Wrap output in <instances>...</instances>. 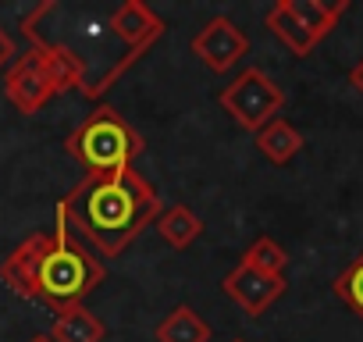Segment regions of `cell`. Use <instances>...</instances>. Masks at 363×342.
Here are the masks:
<instances>
[{
	"instance_id": "1",
	"label": "cell",
	"mask_w": 363,
	"mask_h": 342,
	"mask_svg": "<svg viewBox=\"0 0 363 342\" xmlns=\"http://www.w3.org/2000/svg\"><path fill=\"white\" fill-rule=\"evenodd\" d=\"M72 236L96 257H121L143 228L164 214L160 193L143 179V171L121 167L107 175H82L65 200H57Z\"/></svg>"
},
{
	"instance_id": "2",
	"label": "cell",
	"mask_w": 363,
	"mask_h": 342,
	"mask_svg": "<svg viewBox=\"0 0 363 342\" xmlns=\"http://www.w3.org/2000/svg\"><path fill=\"white\" fill-rule=\"evenodd\" d=\"M104 260L72 236L65 214L57 211L54 232H36L0 260V282L18 296L50 307L54 314L82 303L96 285H104Z\"/></svg>"
},
{
	"instance_id": "3",
	"label": "cell",
	"mask_w": 363,
	"mask_h": 342,
	"mask_svg": "<svg viewBox=\"0 0 363 342\" xmlns=\"http://www.w3.org/2000/svg\"><path fill=\"white\" fill-rule=\"evenodd\" d=\"M65 150L86 167V175H107V171L135 167V157H143L146 139L125 121L121 111L100 104L93 114H86V121L68 132Z\"/></svg>"
},
{
	"instance_id": "4",
	"label": "cell",
	"mask_w": 363,
	"mask_h": 342,
	"mask_svg": "<svg viewBox=\"0 0 363 342\" xmlns=\"http://www.w3.org/2000/svg\"><path fill=\"white\" fill-rule=\"evenodd\" d=\"M111 29H114V36L125 43V54L96 79V82H89L86 89H82V96L86 100H100L160 36H164V18L160 15H153L146 4H143V0H125V4L111 15Z\"/></svg>"
},
{
	"instance_id": "5",
	"label": "cell",
	"mask_w": 363,
	"mask_h": 342,
	"mask_svg": "<svg viewBox=\"0 0 363 342\" xmlns=\"http://www.w3.org/2000/svg\"><path fill=\"white\" fill-rule=\"evenodd\" d=\"M218 104L246 128V132H260L267 121L278 118V111L285 107V89L264 72V68H242L218 96Z\"/></svg>"
},
{
	"instance_id": "6",
	"label": "cell",
	"mask_w": 363,
	"mask_h": 342,
	"mask_svg": "<svg viewBox=\"0 0 363 342\" xmlns=\"http://www.w3.org/2000/svg\"><path fill=\"white\" fill-rule=\"evenodd\" d=\"M4 96L22 111V114H36L50 96H57V86L40 57L36 47H29L26 54L15 57V65L4 72Z\"/></svg>"
},
{
	"instance_id": "7",
	"label": "cell",
	"mask_w": 363,
	"mask_h": 342,
	"mask_svg": "<svg viewBox=\"0 0 363 342\" xmlns=\"http://www.w3.org/2000/svg\"><path fill=\"white\" fill-rule=\"evenodd\" d=\"M189 47H193V54H196L211 72H228V68H235V65L246 57L250 40H246V33H242L232 18L218 15V18H211V22L193 36Z\"/></svg>"
},
{
	"instance_id": "8",
	"label": "cell",
	"mask_w": 363,
	"mask_h": 342,
	"mask_svg": "<svg viewBox=\"0 0 363 342\" xmlns=\"http://www.w3.org/2000/svg\"><path fill=\"white\" fill-rule=\"evenodd\" d=\"M221 289H225V296H232L250 317H260V314L289 289V282H285V275H264V271H257V267H250V264L239 260L235 271L225 275Z\"/></svg>"
},
{
	"instance_id": "9",
	"label": "cell",
	"mask_w": 363,
	"mask_h": 342,
	"mask_svg": "<svg viewBox=\"0 0 363 342\" xmlns=\"http://www.w3.org/2000/svg\"><path fill=\"white\" fill-rule=\"evenodd\" d=\"M50 338L54 342H104L107 328L86 303H75V307H65V310L54 314Z\"/></svg>"
},
{
	"instance_id": "10",
	"label": "cell",
	"mask_w": 363,
	"mask_h": 342,
	"mask_svg": "<svg viewBox=\"0 0 363 342\" xmlns=\"http://www.w3.org/2000/svg\"><path fill=\"white\" fill-rule=\"evenodd\" d=\"M157 342H211V324L189 307V303H178L160 324H157Z\"/></svg>"
},
{
	"instance_id": "11",
	"label": "cell",
	"mask_w": 363,
	"mask_h": 342,
	"mask_svg": "<svg viewBox=\"0 0 363 342\" xmlns=\"http://www.w3.org/2000/svg\"><path fill=\"white\" fill-rule=\"evenodd\" d=\"M285 4H289V11L296 15V22L320 43V40L338 26V18L345 15L349 0H335V4H324V0H285Z\"/></svg>"
},
{
	"instance_id": "12",
	"label": "cell",
	"mask_w": 363,
	"mask_h": 342,
	"mask_svg": "<svg viewBox=\"0 0 363 342\" xmlns=\"http://www.w3.org/2000/svg\"><path fill=\"white\" fill-rule=\"evenodd\" d=\"M257 150L271 160V164H289L299 150H303V132L296 125H289L285 118H274L267 121L260 132H257Z\"/></svg>"
},
{
	"instance_id": "13",
	"label": "cell",
	"mask_w": 363,
	"mask_h": 342,
	"mask_svg": "<svg viewBox=\"0 0 363 342\" xmlns=\"http://www.w3.org/2000/svg\"><path fill=\"white\" fill-rule=\"evenodd\" d=\"M157 236L171 246V250H189L200 236H203V218H196L186 204H174L171 211H164L157 218Z\"/></svg>"
},
{
	"instance_id": "14",
	"label": "cell",
	"mask_w": 363,
	"mask_h": 342,
	"mask_svg": "<svg viewBox=\"0 0 363 342\" xmlns=\"http://www.w3.org/2000/svg\"><path fill=\"white\" fill-rule=\"evenodd\" d=\"M264 22H267V29L274 33V40H278V43H285L296 57H306V54L317 47V40H313V36L296 22V15L289 11L285 0H278V4L267 11V18H264Z\"/></svg>"
},
{
	"instance_id": "15",
	"label": "cell",
	"mask_w": 363,
	"mask_h": 342,
	"mask_svg": "<svg viewBox=\"0 0 363 342\" xmlns=\"http://www.w3.org/2000/svg\"><path fill=\"white\" fill-rule=\"evenodd\" d=\"M242 264H250V267H257V271H264V275H285L289 253H285L271 236H260V239H253V243L246 246Z\"/></svg>"
},
{
	"instance_id": "16",
	"label": "cell",
	"mask_w": 363,
	"mask_h": 342,
	"mask_svg": "<svg viewBox=\"0 0 363 342\" xmlns=\"http://www.w3.org/2000/svg\"><path fill=\"white\" fill-rule=\"evenodd\" d=\"M331 289H335V296H338V299H342V303L363 321V250H359V253L352 257V264L335 278Z\"/></svg>"
},
{
	"instance_id": "17",
	"label": "cell",
	"mask_w": 363,
	"mask_h": 342,
	"mask_svg": "<svg viewBox=\"0 0 363 342\" xmlns=\"http://www.w3.org/2000/svg\"><path fill=\"white\" fill-rule=\"evenodd\" d=\"M15 57H18V47H15V40L0 29V72H8L11 65H15Z\"/></svg>"
},
{
	"instance_id": "18",
	"label": "cell",
	"mask_w": 363,
	"mask_h": 342,
	"mask_svg": "<svg viewBox=\"0 0 363 342\" xmlns=\"http://www.w3.org/2000/svg\"><path fill=\"white\" fill-rule=\"evenodd\" d=\"M349 82H352V86H356V93L363 96V61H359V65L349 72Z\"/></svg>"
},
{
	"instance_id": "19",
	"label": "cell",
	"mask_w": 363,
	"mask_h": 342,
	"mask_svg": "<svg viewBox=\"0 0 363 342\" xmlns=\"http://www.w3.org/2000/svg\"><path fill=\"white\" fill-rule=\"evenodd\" d=\"M29 342H54V338H50V335H33Z\"/></svg>"
},
{
	"instance_id": "20",
	"label": "cell",
	"mask_w": 363,
	"mask_h": 342,
	"mask_svg": "<svg viewBox=\"0 0 363 342\" xmlns=\"http://www.w3.org/2000/svg\"><path fill=\"white\" fill-rule=\"evenodd\" d=\"M235 342H242V338H235Z\"/></svg>"
}]
</instances>
